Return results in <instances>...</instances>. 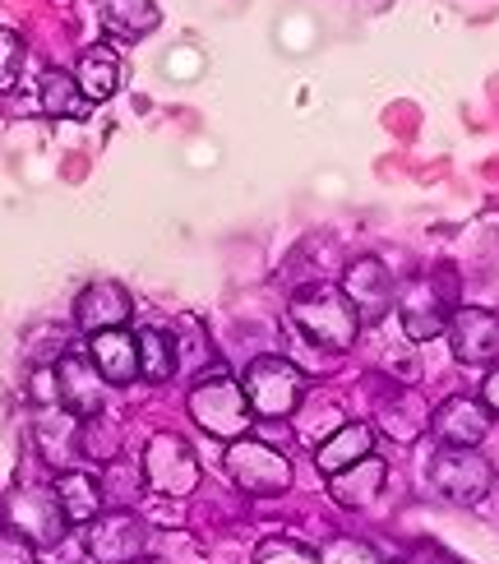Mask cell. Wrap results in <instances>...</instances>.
Here are the masks:
<instances>
[{
    "label": "cell",
    "mask_w": 499,
    "mask_h": 564,
    "mask_svg": "<svg viewBox=\"0 0 499 564\" xmlns=\"http://www.w3.org/2000/svg\"><path fill=\"white\" fill-rule=\"evenodd\" d=\"M292 328L315 343L324 351H347L361 334V315L351 311V301L343 296V288H328V282H315L292 301Z\"/></svg>",
    "instance_id": "1"
},
{
    "label": "cell",
    "mask_w": 499,
    "mask_h": 564,
    "mask_svg": "<svg viewBox=\"0 0 499 564\" xmlns=\"http://www.w3.org/2000/svg\"><path fill=\"white\" fill-rule=\"evenodd\" d=\"M458 269L454 264H440L435 273L416 278L408 292L398 296V319H402V334L412 343H431L448 328V315L458 311Z\"/></svg>",
    "instance_id": "2"
},
{
    "label": "cell",
    "mask_w": 499,
    "mask_h": 564,
    "mask_svg": "<svg viewBox=\"0 0 499 564\" xmlns=\"http://www.w3.org/2000/svg\"><path fill=\"white\" fill-rule=\"evenodd\" d=\"M189 416H195L199 431H208L213 440H227V444L250 435V421H254L246 393L231 375H208V380L189 389Z\"/></svg>",
    "instance_id": "3"
},
{
    "label": "cell",
    "mask_w": 499,
    "mask_h": 564,
    "mask_svg": "<svg viewBox=\"0 0 499 564\" xmlns=\"http://www.w3.org/2000/svg\"><path fill=\"white\" fill-rule=\"evenodd\" d=\"M241 393L254 416H269V421H282L301 408L305 398V375L296 361L288 357H254L246 380H241Z\"/></svg>",
    "instance_id": "4"
},
{
    "label": "cell",
    "mask_w": 499,
    "mask_h": 564,
    "mask_svg": "<svg viewBox=\"0 0 499 564\" xmlns=\"http://www.w3.org/2000/svg\"><path fill=\"white\" fill-rule=\"evenodd\" d=\"M227 477L246 490V496H259V500H269V496H282V490H292V463L282 458L273 444H259L250 435L241 440H231L227 444Z\"/></svg>",
    "instance_id": "5"
},
{
    "label": "cell",
    "mask_w": 499,
    "mask_h": 564,
    "mask_svg": "<svg viewBox=\"0 0 499 564\" xmlns=\"http://www.w3.org/2000/svg\"><path fill=\"white\" fill-rule=\"evenodd\" d=\"M139 477L153 496H189L199 486V458L181 435H153L144 444V463H139Z\"/></svg>",
    "instance_id": "6"
},
{
    "label": "cell",
    "mask_w": 499,
    "mask_h": 564,
    "mask_svg": "<svg viewBox=\"0 0 499 564\" xmlns=\"http://www.w3.org/2000/svg\"><path fill=\"white\" fill-rule=\"evenodd\" d=\"M495 473L477 449H454V444H440L431 454V486L448 505H481L490 490Z\"/></svg>",
    "instance_id": "7"
},
{
    "label": "cell",
    "mask_w": 499,
    "mask_h": 564,
    "mask_svg": "<svg viewBox=\"0 0 499 564\" xmlns=\"http://www.w3.org/2000/svg\"><path fill=\"white\" fill-rule=\"evenodd\" d=\"M0 523H10L19 536H29L33 546H56L69 532L52 486H19L14 496L0 505Z\"/></svg>",
    "instance_id": "8"
},
{
    "label": "cell",
    "mask_w": 499,
    "mask_h": 564,
    "mask_svg": "<svg viewBox=\"0 0 499 564\" xmlns=\"http://www.w3.org/2000/svg\"><path fill=\"white\" fill-rule=\"evenodd\" d=\"M84 551L93 564H139V560H149V528L130 509L98 513V519L88 523Z\"/></svg>",
    "instance_id": "9"
},
{
    "label": "cell",
    "mask_w": 499,
    "mask_h": 564,
    "mask_svg": "<svg viewBox=\"0 0 499 564\" xmlns=\"http://www.w3.org/2000/svg\"><path fill=\"white\" fill-rule=\"evenodd\" d=\"M343 296L351 301V311L361 319H379L389 315L393 305V278H389V264L375 260V254H361V260H351L347 273H343Z\"/></svg>",
    "instance_id": "10"
},
{
    "label": "cell",
    "mask_w": 499,
    "mask_h": 564,
    "mask_svg": "<svg viewBox=\"0 0 499 564\" xmlns=\"http://www.w3.org/2000/svg\"><path fill=\"white\" fill-rule=\"evenodd\" d=\"M102 389L107 380L98 375V366H93L88 351H65V357L56 361V393H61V408L75 412L79 421L102 412Z\"/></svg>",
    "instance_id": "11"
},
{
    "label": "cell",
    "mask_w": 499,
    "mask_h": 564,
    "mask_svg": "<svg viewBox=\"0 0 499 564\" xmlns=\"http://www.w3.org/2000/svg\"><path fill=\"white\" fill-rule=\"evenodd\" d=\"M431 431L440 435V444H454V449H477V444L490 435V412L481 398L454 393L431 412Z\"/></svg>",
    "instance_id": "12"
},
{
    "label": "cell",
    "mask_w": 499,
    "mask_h": 564,
    "mask_svg": "<svg viewBox=\"0 0 499 564\" xmlns=\"http://www.w3.org/2000/svg\"><path fill=\"white\" fill-rule=\"evenodd\" d=\"M448 343H454V357L463 366H486L495 361L499 351V319L490 311H471V305H458L454 315H448Z\"/></svg>",
    "instance_id": "13"
},
{
    "label": "cell",
    "mask_w": 499,
    "mask_h": 564,
    "mask_svg": "<svg viewBox=\"0 0 499 564\" xmlns=\"http://www.w3.org/2000/svg\"><path fill=\"white\" fill-rule=\"evenodd\" d=\"M33 440H37L42 463H46V467H56V473H69V467L79 463V416H75V412H65L61 403L37 408Z\"/></svg>",
    "instance_id": "14"
},
{
    "label": "cell",
    "mask_w": 499,
    "mask_h": 564,
    "mask_svg": "<svg viewBox=\"0 0 499 564\" xmlns=\"http://www.w3.org/2000/svg\"><path fill=\"white\" fill-rule=\"evenodd\" d=\"M130 315H134V301H130V292L121 288V282H93V288H84L79 301H75V319H79V328H88V334L126 328Z\"/></svg>",
    "instance_id": "15"
},
{
    "label": "cell",
    "mask_w": 499,
    "mask_h": 564,
    "mask_svg": "<svg viewBox=\"0 0 499 564\" xmlns=\"http://www.w3.org/2000/svg\"><path fill=\"white\" fill-rule=\"evenodd\" d=\"M56 505H61V513H65V523L69 528H88L93 519L102 513V481L93 477V473H84V467H69V473H56Z\"/></svg>",
    "instance_id": "16"
},
{
    "label": "cell",
    "mask_w": 499,
    "mask_h": 564,
    "mask_svg": "<svg viewBox=\"0 0 499 564\" xmlns=\"http://www.w3.org/2000/svg\"><path fill=\"white\" fill-rule=\"evenodd\" d=\"M88 357L98 366V375L107 384H130L139 380V351H134V334L130 328H102L88 343Z\"/></svg>",
    "instance_id": "17"
},
{
    "label": "cell",
    "mask_w": 499,
    "mask_h": 564,
    "mask_svg": "<svg viewBox=\"0 0 499 564\" xmlns=\"http://www.w3.org/2000/svg\"><path fill=\"white\" fill-rule=\"evenodd\" d=\"M375 454V426H366V421H343L338 431H333L328 440L315 444V463H319V473L333 477V473H343V467L351 463H361Z\"/></svg>",
    "instance_id": "18"
},
{
    "label": "cell",
    "mask_w": 499,
    "mask_h": 564,
    "mask_svg": "<svg viewBox=\"0 0 499 564\" xmlns=\"http://www.w3.org/2000/svg\"><path fill=\"white\" fill-rule=\"evenodd\" d=\"M75 84L84 93V102L88 107H98L107 102L116 88H121V61H116V52L107 42H93L79 52V69H75Z\"/></svg>",
    "instance_id": "19"
},
{
    "label": "cell",
    "mask_w": 499,
    "mask_h": 564,
    "mask_svg": "<svg viewBox=\"0 0 499 564\" xmlns=\"http://www.w3.org/2000/svg\"><path fill=\"white\" fill-rule=\"evenodd\" d=\"M328 490L343 509H370L379 500V490H384V463H379L375 454L351 463V467H343V473L328 477Z\"/></svg>",
    "instance_id": "20"
},
{
    "label": "cell",
    "mask_w": 499,
    "mask_h": 564,
    "mask_svg": "<svg viewBox=\"0 0 499 564\" xmlns=\"http://www.w3.org/2000/svg\"><path fill=\"white\" fill-rule=\"evenodd\" d=\"M98 19L116 42H139L158 29V6L153 0H98Z\"/></svg>",
    "instance_id": "21"
},
{
    "label": "cell",
    "mask_w": 499,
    "mask_h": 564,
    "mask_svg": "<svg viewBox=\"0 0 499 564\" xmlns=\"http://www.w3.org/2000/svg\"><path fill=\"white\" fill-rule=\"evenodd\" d=\"M134 351H139V375L153 384H166L181 370L176 366V334H166V328H139Z\"/></svg>",
    "instance_id": "22"
},
{
    "label": "cell",
    "mask_w": 499,
    "mask_h": 564,
    "mask_svg": "<svg viewBox=\"0 0 499 564\" xmlns=\"http://www.w3.org/2000/svg\"><path fill=\"white\" fill-rule=\"evenodd\" d=\"M37 102L46 116H61V121H75V116H88V102L75 84V75H65V69H46L42 84H37Z\"/></svg>",
    "instance_id": "23"
},
{
    "label": "cell",
    "mask_w": 499,
    "mask_h": 564,
    "mask_svg": "<svg viewBox=\"0 0 499 564\" xmlns=\"http://www.w3.org/2000/svg\"><path fill=\"white\" fill-rule=\"evenodd\" d=\"M121 454V426L111 416L93 412L79 421V458H93V463H116Z\"/></svg>",
    "instance_id": "24"
},
{
    "label": "cell",
    "mask_w": 499,
    "mask_h": 564,
    "mask_svg": "<svg viewBox=\"0 0 499 564\" xmlns=\"http://www.w3.org/2000/svg\"><path fill=\"white\" fill-rule=\"evenodd\" d=\"M379 421H384V431L393 440H416L425 431V421H431V412H425V403L416 393H393L384 408H379Z\"/></svg>",
    "instance_id": "25"
},
{
    "label": "cell",
    "mask_w": 499,
    "mask_h": 564,
    "mask_svg": "<svg viewBox=\"0 0 499 564\" xmlns=\"http://www.w3.org/2000/svg\"><path fill=\"white\" fill-rule=\"evenodd\" d=\"M315 560L319 564H379V555L366 542H351V536H333V542H324Z\"/></svg>",
    "instance_id": "26"
},
{
    "label": "cell",
    "mask_w": 499,
    "mask_h": 564,
    "mask_svg": "<svg viewBox=\"0 0 499 564\" xmlns=\"http://www.w3.org/2000/svg\"><path fill=\"white\" fill-rule=\"evenodd\" d=\"M23 75V37L0 29V93H10Z\"/></svg>",
    "instance_id": "27"
},
{
    "label": "cell",
    "mask_w": 499,
    "mask_h": 564,
    "mask_svg": "<svg viewBox=\"0 0 499 564\" xmlns=\"http://www.w3.org/2000/svg\"><path fill=\"white\" fill-rule=\"evenodd\" d=\"M0 564H37V546L19 536L10 523H0Z\"/></svg>",
    "instance_id": "28"
},
{
    "label": "cell",
    "mask_w": 499,
    "mask_h": 564,
    "mask_svg": "<svg viewBox=\"0 0 499 564\" xmlns=\"http://www.w3.org/2000/svg\"><path fill=\"white\" fill-rule=\"evenodd\" d=\"M254 564H319V560H315V551H305L296 542H269Z\"/></svg>",
    "instance_id": "29"
},
{
    "label": "cell",
    "mask_w": 499,
    "mask_h": 564,
    "mask_svg": "<svg viewBox=\"0 0 499 564\" xmlns=\"http://www.w3.org/2000/svg\"><path fill=\"white\" fill-rule=\"evenodd\" d=\"M29 389H33V403H37V408H52V403H61V393H56V366H42V370H33Z\"/></svg>",
    "instance_id": "30"
},
{
    "label": "cell",
    "mask_w": 499,
    "mask_h": 564,
    "mask_svg": "<svg viewBox=\"0 0 499 564\" xmlns=\"http://www.w3.org/2000/svg\"><path fill=\"white\" fill-rule=\"evenodd\" d=\"M481 403H486V412H490V416H499V366L486 375V384H481Z\"/></svg>",
    "instance_id": "31"
}]
</instances>
